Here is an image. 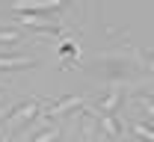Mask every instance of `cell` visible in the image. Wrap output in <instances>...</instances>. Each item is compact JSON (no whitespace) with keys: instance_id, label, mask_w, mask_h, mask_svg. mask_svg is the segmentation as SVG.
I'll use <instances>...</instances> for the list:
<instances>
[{"instance_id":"12","label":"cell","mask_w":154,"mask_h":142,"mask_svg":"<svg viewBox=\"0 0 154 142\" xmlns=\"http://www.w3.org/2000/svg\"><path fill=\"white\" fill-rule=\"evenodd\" d=\"M151 71H154V59H151Z\"/></svg>"},{"instance_id":"9","label":"cell","mask_w":154,"mask_h":142,"mask_svg":"<svg viewBox=\"0 0 154 142\" xmlns=\"http://www.w3.org/2000/svg\"><path fill=\"white\" fill-rule=\"evenodd\" d=\"M134 130H136V136H142V139L154 142V127H148V124H136Z\"/></svg>"},{"instance_id":"4","label":"cell","mask_w":154,"mask_h":142,"mask_svg":"<svg viewBox=\"0 0 154 142\" xmlns=\"http://www.w3.org/2000/svg\"><path fill=\"white\" fill-rule=\"evenodd\" d=\"M80 104H83V98H80V95H68V98H62V101L51 104V107H45V110H42V116L54 122L57 116H62V113H68V110H77Z\"/></svg>"},{"instance_id":"7","label":"cell","mask_w":154,"mask_h":142,"mask_svg":"<svg viewBox=\"0 0 154 142\" xmlns=\"http://www.w3.org/2000/svg\"><path fill=\"white\" fill-rule=\"evenodd\" d=\"M116 107H119V89H110V92L101 98V113H107V116H110Z\"/></svg>"},{"instance_id":"8","label":"cell","mask_w":154,"mask_h":142,"mask_svg":"<svg viewBox=\"0 0 154 142\" xmlns=\"http://www.w3.org/2000/svg\"><path fill=\"white\" fill-rule=\"evenodd\" d=\"M59 56H62V59H65V56H77V44L74 41H62V44H59Z\"/></svg>"},{"instance_id":"1","label":"cell","mask_w":154,"mask_h":142,"mask_svg":"<svg viewBox=\"0 0 154 142\" xmlns=\"http://www.w3.org/2000/svg\"><path fill=\"white\" fill-rule=\"evenodd\" d=\"M38 110H42V101H38V98H30L27 104H21L18 110H12V113L3 119V122H6V130H9V133H18L21 127H27V122H36Z\"/></svg>"},{"instance_id":"6","label":"cell","mask_w":154,"mask_h":142,"mask_svg":"<svg viewBox=\"0 0 154 142\" xmlns=\"http://www.w3.org/2000/svg\"><path fill=\"white\" fill-rule=\"evenodd\" d=\"M89 116H95L98 122H101V127L113 136V139H119V133H122V127H119V122H116L113 116H107V113H101V110H89Z\"/></svg>"},{"instance_id":"13","label":"cell","mask_w":154,"mask_h":142,"mask_svg":"<svg viewBox=\"0 0 154 142\" xmlns=\"http://www.w3.org/2000/svg\"><path fill=\"white\" fill-rule=\"evenodd\" d=\"M0 95H3V92H0Z\"/></svg>"},{"instance_id":"5","label":"cell","mask_w":154,"mask_h":142,"mask_svg":"<svg viewBox=\"0 0 154 142\" xmlns=\"http://www.w3.org/2000/svg\"><path fill=\"white\" fill-rule=\"evenodd\" d=\"M38 122H42V127H45V130H38V133H33V136H30L27 142H57V139H59L62 127H59L57 122H51V119H45V116H42Z\"/></svg>"},{"instance_id":"11","label":"cell","mask_w":154,"mask_h":142,"mask_svg":"<svg viewBox=\"0 0 154 142\" xmlns=\"http://www.w3.org/2000/svg\"><path fill=\"white\" fill-rule=\"evenodd\" d=\"M145 110L151 113V119H154V98H148V95H145Z\"/></svg>"},{"instance_id":"10","label":"cell","mask_w":154,"mask_h":142,"mask_svg":"<svg viewBox=\"0 0 154 142\" xmlns=\"http://www.w3.org/2000/svg\"><path fill=\"white\" fill-rule=\"evenodd\" d=\"M18 41V30H0V44H12Z\"/></svg>"},{"instance_id":"3","label":"cell","mask_w":154,"mask_h":142,"mask_svg":"<svg viewBox=\"0 0 154 142\" xmlns=\"http://www.w3.org/2000/svg\"><path fill=\"white\" fill-rule=\"evenodd\" d=\"M33 65H36V56H30V53H18V56L0 53V71H27Z\"/></svg>"},{"instance_id":"2","label":"cell","mask_w":154,"mask_h":142,"mask_svg":"<svg viewBox=\"0 0 154 142\" xmlns=\"http://www.w3.org/2000/svg\"><path fill=\"white\" fill-rule=\"evenodd\" d=\"M12 9L18 15H27V18H42L48 12H57L59 0H18V3H12Z\"/></svg>"},{"instance_id":"14","label":"cell","mask_w":154,"mask_h":142,"mask_svg":"<svg viewBox=\"0 0 154 142\" xmlns=\"http://www.w3.org/2000/svg\"><path fill=\"white\" fill-rule=\"evenodd\" d=\"M0 142H3V139H0Z\"/></svg>"}]
</instances>
